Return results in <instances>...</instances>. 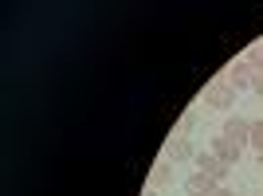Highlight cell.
Masks as SVG:
<instances>
[{"instance_id": "9c48e42d", "label": "cell", "mask_w": 263, "mask_h": 196, "mask_svg": "<svg viewBox=\"0 0 263 196\" xmlns=\"http://www.w3.org/2000/svg\"><path fill=\"white\" fill-rule=\"evenodd\" d=\"M243 63L252 67L255 75H263V40H259V44H252V47H248V55H243Z\"/></svg>"}, {"instance_id": "6da1fadb", "label": "cell", "mask_w": 263, "mask_h": 196, "mask_svg": "<svg viewBox=\"0 0 263 196\" xmlns=\"http://www.w3.org/2000/svg\"><path fill=\"white\" fill-rule=\"evenodd\" d=\"M204 106H216V110H228V106H236V90L220 79V83H209L204 87Z\"/></svg>"}, {"instance_id": "30bf717a", "label": "cell", "mask_w": 263, "mask_h": 196, "mask_svg": "<svg viewBox=\"0 0 263 196\" xmlns=\"http://www.w3.org/2000/svg\"><path fill=\"white\" fill-rule=\"evenodd\" d=\"M252 149L263 157V118H259V122H252Z\"/></svg>"}, {"instance_id": "8fae6325", "label": "cell", "mask_w": 263, "mask_h": 196, "mask_svg": "<svg viewBox=\"0 0 263 196\" xmlns=\"http://www.w3.org/2000/svg\"><path fill=\"white\" fill-rule=\"evenodd\" d=\"M252 90H255V94L263 98V75H255V79H252Z\"/></svg>"}, {"instance_id": "7a4b0ae2", "label": "cell", "mask_w": 263, "mask_h": 196, "mask_svg": "<svg viewBox=\"0 0 263 196\" xmlns=\"http://www.w3.org/2000/svg\"><path fill=\"white\" fill-rule=\"evenodd\" d=\"M224 138H228V142H236L240 149H243V145H252V122L240 118V114H232V118L224 122Z\"/></svg>"}, {"instance_id": "ba28073f", "label": "cell", "mask_w": 263, "mask_h": 196, "mask_svg": "<svg viewBox=\"0 0 263 196\" xmlns=\"http://www.w3.org/2000/svg\"><path fill=\"white\" fill-rule=\"evenodd\" d=\"M165 153H169V161H189L193 157V145H189V138H169V145H165Z\"/></svg>"}, {"instance_id": "4fadbf2b", "label": "cell", "mask_w": 263, "mask_h": 196, "mask_svg": "<svg viewBox=\"0 0 263 196\" xmlns=\"http://www.w3.org/2000/svg\"><path fill=\"white\" fill-rule=\"evenodd\" d=\"M142 196H161V192H157V188H145V192Z\"/></svg>"}, {"instance_id": "3957f363", "label": "cell", "mask_w": 263, "mask_h": 196, "mask_svg": "<svg viewBox=\"0 0 263 196\" xmlns=\"http://www.w3.org/2000/svg\"><path fill=\"white\" fill-rule=\"evenodd\" d=\"M252 79H255V71H252V67H248V63H243V59H236V63H232L228 71H224V83H228V87L236 90V94L252 87Z\"/></svg>"}, {"instance_id": "7c38bea8", "label": "cell", "mask_w": 263, "mask_h": 196, "mask_svg": "<svg viewBox=\"0 0 263 196\" xmlns=\"http://www.w3.org/2000/svg\"><path fill=\"white\" fill-rule=\"evenodd\" d=\"M209 196H232V192H228V188H224V185H216V188H212Z\"/></svg>"}, {"instance_id": "5b68a950", "label": "cell", "mask_w": 263, "mask_h": 196, "mask_svg": "<svg viewBox=\"0 0 263 196\" xmlns=\"http://www.w3.org/2000/svg\"><path fill=\"white\" fill-rule=\"evenodd\" d=\"M212 153H216V157L228 165V169H236V161H240V153H243V149H240L236 142H228V138H216V142H212Z\"/></svg>"}, {"instance_id": "8992f818", "label": "cell", "mask_w": 263, "mask_h": 196, "mask_svg": "<svg viewBox=\"0 0 263 196\" xmlns=\"http://www.w3.org/2000/svg\"><path fill=\"white\" fill-rule=\"evenodd\" d=\"M212 188H216V181H212L209 173H189V181H185V192L189 196H209Z\"/></svg>"}, {"instance_id": "52a82bcc", "label": "cell", "mask_w": 263, "mask_h": 196, "mask_svg": "<svg viewBox=\"0 0 263 196\" xmlns=\"http://www.w3.org/2000/svg\"><path fill=\"white\" fill-rule=\"evenodd\" d=\"M149 188H157V192H165V188H173V169H169V161L154 165V173H149Z\"/></svg>"}, {"instance_id": "277c9868", "label": "cell", "mask_w": 263, "mask_h": 196, "mask_svg": "<svg viewBox=\"0 0 263 196\" xmlns=\"http://www.w3.org/2000/svg\"><path fill=\"white\" fill-rule=\"evenodd\" d=\"M197 173H209L212 177V181H216V185H220V181H224V177H228V165H224V161H220V157H216V153H197Z\"/></svg>"}]
</instances>
